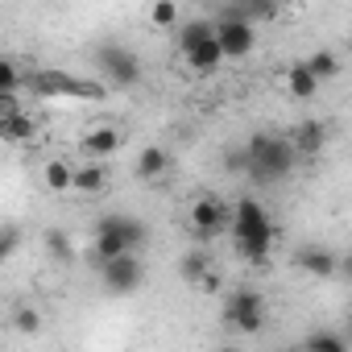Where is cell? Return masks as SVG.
<instances>
[{
	"instance_id": "cell-25",
	"label": "cell",
	"mask_w": 352,
	"mask_h": 352,
	"mask_svg": "<svg viewBox=\"0 0 352 352\" xmlns=\"http://www.w3.org/2000/svg\"><path fill=\"white\" fill-rule=\"evenodd\" d=\"M17 245H21V232H17L13 224H0V265L17 253Z\"/></svg>"
},
{
	"instance_id": "cell-11",
	"label": "cell",
	"mask_w": 352,
	"mask_h": 352,
	"mask_svg": "<svg viewBox=\"0 0 352 352\" xmlns=\"http://www.w3.org/2000/svg\"><path fill=\"white\" fill-rule=\"evenodd\" d=\"M120 145H124V133L112 129V124H100V129L83 133V141H79V149H83L87 157H108V153H116Z\"/></svg>"
},
{
	"instance_id": "cell-18",
	"label": "cell",
	"mask_w": 352,
	"mask_h": 352,
	"mask_svg": "<svg viewBox=\"0 0 352 352\" xmlns=\"http://www.w3.org/2000/svg\"><path fill=\"white\" fill-rule=\"evenodd\" d=\"M34 133H38V120L25 116V112H5L0 116V137L5 141H30Z\"/></svg>"
},
{
	"instance_id": "cell-4",
	"label": "cell",
	"mask_w": 352,
	"mask_h": 352,
	"mask_svg": "<svg viewBox=\"0 0 352 352\" xmlns=\"http://www.w3.org/2000/svg\"><path fill=\"white\" fill-rule=\"evenodd\" d=\"M224 327L236 336H257L265 327V294L253 286H236L224 302Z\"/></svg>"
},
{
	"instance_id": "cell-26",
	"label": "cell",
	"mask_w": 352,
	"mask_h": 352,
	"mask_svg": "<svg viewBox=\"0 0 352 352\" xmlns=\"http://www.w3.org/2000/svg\"><path fill=\"white\" fill-rule=\"evenodd\" d=\"M153 25H162V30L179 25V5H174V0H157L153 5Z\"/></svg>"
},
{
	"instance_id": "cell-23",
	"label": "cell",
	"mask_w": 352,
	"mask_h": 352,
	"mask_svg": "<svg viewBox=\"0 0 352 352\" xmlns=\"http://www.w3.org/2000/svg\"><path fill=\"white\" fill-rule=\"evenodd\" d=\"M208 270H212V257H208L204 249H195V253H187V257H183V278H187L191 286H195Z\"/></svg>"
},
{
	"instance_id": "cell-14",
	"label": "cell",
	"mask_w": 352,
	"mask_h": 352,
	"mask_svg": "<svg viewBox=\"0 0 352 352\" xmlns=\"http://www.w3.org/2000/svg\"><path fill=\"white\" fill-rule=\"evenodd\" d=\"M187 63H191V71H199V75H212V71H220L224 54H220V42H216V34H212V38H204L199 46H191V50H187Z\"/></svg>"
},
{
	"instance_id": "cell-8",
	"label": "cell",
	"mask_w": 352,
	"mask_h": 352,
	"mask_svg": "<svg viewBox=\"0 0 352 352\" xmlns=\"http://www.w3.org/2000/svg\"><path fill=\"white\" fill-rule=\"evenodd\" d=\"M100 278H104L108 294H133L145 278V265H141L137 253H116V257L100 261Z\"/></svg>"
},
{
	"instance_id": "cell-13",
	"label": "cell",
	"mask_w": 352,
	"mask_h": 352,
	"mask_svg": "<svg viewBox=\"0 0 352 352\" xmlns=\"http://www.w3.org/2000/svg\"><path fill=\"white\" fill-rule=\"evenodd\" d=\"M298 265H302L311 278H331V274L340 270V257H336L331 249H323V245H307V249H298Z\"/></svg>"
},
{
	"instance_id": "cell-10",
	"label": "cell",
	"mask_w": 352,
	"mask_h": 352,
	"mask_svg": "<svg viewBox=\"0 0 352 352\" xmlns=\"http://www.w3.org/2000/svg\"><path fill=\"white\" fill-rule=\"evenodd\" d=\"M323 145H327L323 120H302V124L294 129V137H290V149H294L298 157H315V153H323Z\"/></svg>"
},
{
	"instance_id": "cell-28",
	"label": "cell",
	"mask_w": 352,
	"mask_h": 352,
	"mask_svg": "<svg viewBox=\"0 0 352 352\" xmlns=\"http://www.w3.org/2000/svg\"><path fill=\"white\" fill-rule=\"evenodd\" d=\"M46 245H50V253H54V257H63V261H71V257H75V253H71V241H67L63 232H50V236H46Z\"/></svg>"
},
{
	"instance_id": "cell-24",
	"label": "cell",
	"mask_w": 352,
	"mask_h": 352,
	"mask_svg": "<svg viewBox=\"0 0 352 352\" xmlns=\"http://www.w3.org/2000/svg\"><path fill=\"white\" fill-rule=\"evenodd\" d=\"M46 187L50 191H71V166L67 162H46Z\"/></svg>"
},
{
	"instance_id": "cell-16",
	"label": "cell",
	"mask_w": 352,
	"mask_h": 352,
	"mask_svg": "<svg viewBox=\"0 0 352 352\" xmlns=\"http://www.w3.org/2000/svg\"><path fill=\"white\" fill-rule=\"evenodd\" d=\"M319 87H323V83L307 71V63H294V67L286 71V91H290L294 100H315V96H319Z\"/></svg>"
},
{
	"instance_id": "cell-3",
	"label": "cell",
	"mask_w": 352,
	"mask_h": 352,
	"mask_svg": "<svg viewBox=\"0 0 352 352\" xmlns=\"http://www.w3.org/2000/svg\"><path fill=\"white\" fill-rule=\"evenodd\" d=\"M145 224L137 220V216H104L100 224H96V241H91V261L100 265V261H108V257H116V253H141V245H145Z\"/></svg>"
},
{
	"instance_id": "cell-17",
	"label": "cell",
	"mask_w": 352,
	"mask_h": 352,
	"mask_svg": "<svg viewBox=\"0 0 352 352\" xmlns=\"http://www.w3.org/2000/svg\"><path fill=\"white\" fill-rule=\"evenodd\" d=\"M108 187V170L104 166H79V170H71V191H83V195H100Z\"/></svg>"
},
{
	"instance_id": "cell-19",
	"label": "cell",
	"mask_w": 352,
	"mask_h": 352,
	"mask_svg": "<svg viewBox=\"0 0 352 352\" xmlns=\"http://www.w3.org/2000/svg\"><path fill=\"white\" fill-rule=\"evenodd\" d=\"M302 348H307V352H348V336L319 327V331H311V336L302 340Z\"/></svg>"
},
{
	"instance_id": "cell-15",
	"label": "cell",
	"mask_w": 352,
	"mask_h": 352,
	"mask_svg": "<svg viewBox=\"0 0 352 352\" xmlns=\"http://www.w3.org/2000/svg\"><path fill=\"white\" fill-rule=\"evenodd\" d=\"M133 170H137V179H141V183H153V179H162V174L170 170V153L157 149V145H149V149L137 153V166H133Z\"/></svg>"
},
{
	"instance_id": "cell-1",
	"label": "cell",
	"mask_w": 352,
	"mask_h": 352,
	"mask_svg": "<svg viewBox=\"0 0 352 352\" xmlns=\"http://www.w3.org/2000/svg\"><path fill=\"white\" fill-rule=\"evenodd\" d=\"M228 232H232L236 253H241L245 261H257V265H265V261H270V249H274V220H270V212H265V204H261V199L241 195V199L232 204Z\"/></svg>"
},
{
	"instance_id": "cell-7",
	"label": "cell",
	"mask_w": 352,
	"mask_h": 352,
	"mask_svg": "<svg viewBox=\"0 0 352 352\" xmlns=\"http://www.w3.org/2000/svg\"><path fill=\"white\" fill-rule=\"evenodd\" d=\"M228 220H232V204H224L220 195H199L187 212V224L199 241H216L220 232H228Z\"/></svg>"
},
{
	"instance_id": "cell-29",
	"label": "cell",
	"mask_w": 352,
	"mask_h": 352,
	"mask_svg": "<svg viewBox=\"0 0 352 352\" xmlns=\"http://www.w3.org/2000/svg\"><path fill=\"white\" fill-rule=\"evenodd\" d=\"M191 5H199V0H191Z\"/></svg>"
},
{
	"instance_id": "cell-27",
	"label": "cell",
	"mask_w": 352,
	"mask_h": 352,
	"mask_svg": "<svg viewBox=\"0 0 352 352\" xmlns=\"http://www.w3.org/2000/svg\"><path fill=\"white\" fill-rule=\"evenodd\" d=\"M13 323H17V331H38L42 327V315L34 307H17L13 311Z\"/></svg>"
},
{
	"instance_id": "cell-2",
	"label": "cell",
	"mask_w": 352,
	"mask_h": 352,
	"mask_svg": "<svg viewBox=\"0 0 352 352\" xmlns=\"http://www.w3.org/2000/svg\"><path fill=\"white\" fill-rule=\"evenodd\" d=\"M241 153H245V174H249L253 183H278V179H286V174L294 170V162H298V153L290 149V141L278 137V133H253Z\"/></svg>"
},
{
	"instance_id": "cell-21",
	"label": "cell",
	"mask_w": 352,
	"mask_h": 352,
	"mask_svg": "<svg viewBox=\"0 0 352 352\" xmlns=\"http://www.w3.org/2000/svg\"><path fill=\"white\" fill-rule=\"evenodd\" d=\"M21 83H25L21 67H17L13 58H0V100H13V96L21 91Z\"/></svg>"
},
{
	"instance_id": "cell-5",
	"label": "cell",
	"mask_w": 352,
	"mask_h": 352,
	"mask_svg": "<svg viewBox=\"0 0 352 352\" xmlns=\"http://www.w3.org/2000/svg\"><path fill=\"white\" fill-rule=\"evenodd\" d=\"M96 67H100L104 79H108L112 87H120V91H129V87L141 83V58H137L129 46H120V42L96 46Z\"/></svg>"
},
{
	"instance_id": "cell-6",
	"label": "cell",
	"mask_w": 352,
	"mask_h": 352,
	"mask_svg": "<svg viewBox=\"0 0 352 352\" xmlns=\"http://www.w3.org/2000/svg\"><path fill=\"white\" fill-rule=\"evenodd\" d=\"M25 87L38 96H79V100H104L108 96V87L83 83L75 75H63V71H34V75H25Z\"/></svg>"
},
{
	"instance_id": "cell-12",
	"label": "cell",
	"mask_w": 352,
	"mask_h": 352,
	"mask_svg": "<svg viewBox=\"0 0 352 352\" xmlns=\"http://www.w3.org/2000/svg\"><path fill=\"white\" fill-rule=\"evenodd\" d=\"M282 9V0H232L220 17H236V21H274Z\"/></svg>"
},
{
	"instance_id": "cell-22",
	"label": "cell",
	"mask_w": 352,
	"mask_h": 352,
	"mask_svg": "<svg viewBox=\"0 0 352 352\" xmlns=\"http://www.w3.org/2000/svg\"><path fill=\"white\" fill-rule=\"evenodd\" d=\"M204 38H212V21H204V17L183 21V30H179V46H183V54H187L191 46H199Z\"/></svg>"
},
{
	"instance_id": "cell-9",
	"label": "cell",
	"mask_w": 352,
	"mask_h": 352,
	"mask_svg": "<svg viewBox=\"0 0 352 352\" xmlns=\"http://www.w3.org/2000/svg\"><path fill=\"white\" fill-rule=\"evenodd\" d=\"M216 42H220V54L224 58H249L253 46H257V30L253 21H236V17H220V25H212Z\"/></svg>"
},
{
	"instance_id": "cell-20",
	"label": "cell",
	"mask_w": 352,
	"mask_h": 352,
	"mask_svg": "<svg viewBox=\"0 0 352 352\" xmlns=\"http://www.w3.org/2000/svg\"><path fill=\"white\" fill-rule=\"evenodd\" d=\"M302 63H307V71H311L319 83H327V79H336V75H340V58H336L331 50H315V54H311V58H302Z\"/></svg>"
}]
</instances>
